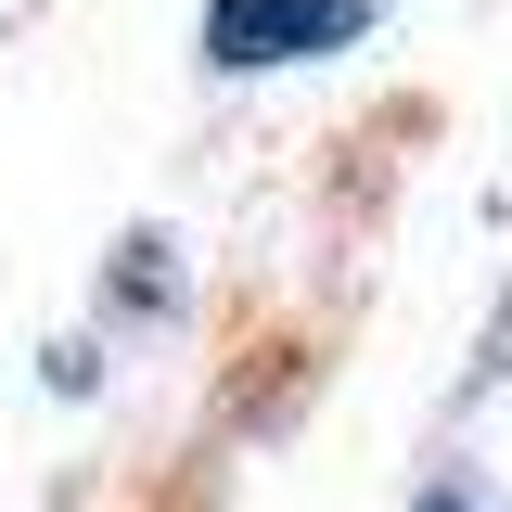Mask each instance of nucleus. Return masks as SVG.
<instances>
[{
  "mask_svg": "<svg viewBox=\"0 0 512 512\" xmlns=\"http://www.w3.org/2000/svg\"><path fill=\"white\" fill-rule=\"evenodd\" d=\"M423 512H487V500H474V487H436V500H423Z\"/></svg>",
  "mask_w": 512,
  "mask_h": 512,
  "instance_id": "nucleus-2",
  "label": "nucleus"
},
{
  "mask_svg": "<svg viewBox=\"0 0 512 512\" xmlns=\"http://www.w3.org/2000/svg\"><path fill=\"white\" fill-rule=\"evenodd\" d=\"M384 0H205V64H308V52H346L359 26H372Z\"/></svg>",
  "mask_w": 512,
  "mask_h": 512,
  "instance_id": "nucleus-1",
  "label": "nucleus"
}]
</instances>
